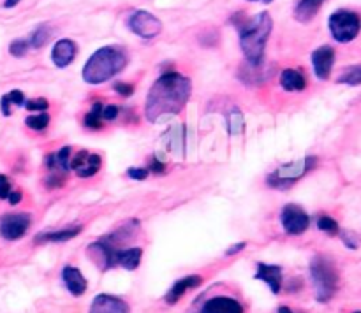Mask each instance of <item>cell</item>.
<instances>
[{"label": "cell", "mask_w": 361, "mask_h": 313, "mask_svg": "<svg viewBox=\"0 0 361 313\" xmlns=\"http://www.w3.org/2000/svg\"><path fill=\"white\" fill-rule=\"evenodd\" d=\"M190 79L178 72H166L152 84L145 106L148 122H161L168 116L180 115L190 97Z\"/></svg>", "instance_id": "cell-1"}, {"label": "cell", "mask_w": 361, "mask_h": 313, "mask_svg": "<svg viewBox=\"0 0 361 313\" xmlns=\"http://www.w3.org/2000/svg\"><path fill=\"white\" fill-rule=\"evenodd\" d=\"M231 23L235 25L240 35V48L245 55L247 63L261 65L264 58V48H267L268 37L274 28V21L268 13H259L254 18L243 16L238 13L231 18Z\"/></svg>", "instance_id": "cell-2"}, {"label": "cell", "mask_w": 361, "mask_h": 313, "mask_svg": "<svg viewBox=\"0 0 361 313\" xmlns=\"http://www.w3.org/2000/svg\"><path fill=\"white\" fill-rule=\"evenodd\" d=\"M127 65V53L120 46H104L88 58L83 67V79L90 84H101L115 77Z\"/></svg>", "instance_id": "cell-3"}, {"label": "cell", "mask_w": 361, "mask_h": 313, "mask_svg": "<svg viewBox=\"0 0 361 313\" xmlns=\"http://www.w3.org/2000/svg\"><path fill=\"white\" fill-rule=\"evenodd\" d=\"M310 278L316 288V299L319 302H328L338 290V271L331 259L324 255L314 257L310 262Z\"/></svg>", "instance_id": "cell-4"}, {"label": "cell", "mask_w": 361, "mask_h": 313, "mask_svg": "<svg viewBox=\"0 0 361 313\" xmlns=\"http://www.w3.org/2000/svg\"><path fill=\"white\" fill-rule=\"evenodd\" d=\"M316 164H317L316 157H305L302 158V160L289 162V164L281 165V167L275 169L271 174H268L267 181L271 189L286 190L289 189L296 179H300L303 174H307L310 169L316 167Z\"/></svg>", "instance_id": "cell-5"}, {"label": "cell", "mask_w": 361, "mask_h": 313, "mask_svg": "<svg viewBox=\"0 0 361 313\" xmlns=\"http://www.w3.org/2000/svg\"><path fill=\"white\" fill-rule=\"evenodd\" d=\"M331 35L338 42H351L358 37L361 30V20L356 13L348 9L335 11L328 21Z\"/></svg>", "instance_id": "cell-6"}, {"label": "cell", "mask_w": 361, "mask_h": 313, "mask_svg": "<svg viewBox=\"0 0 361 313\" xmlns=\"http://www.w3.org/2000/svg\"><path fill=\"white\" fill-rule=\"evenodd\" d=\"M127 27L141 39H154L162 30L161 20L148 11H134L127 20Z\"/></svg>", "instance_id": "cell-7"}, {"label": "cell", "mask_w": 361, "mask_h": 313, "mask_svg": "<svg viewBox=\"0 0 361 313\" xmlns=\"http://www.w3.org/2000/svg\"><path fill=\"white\" fill-rule=\"evenodd\" d=\"M281 224L291 236H300L309 229L310 218L298 204H286L281 211Z\"/></svg>", "instance_id": "cell-8"}, {"label": "cell", "mask_w": 361, "mask_h": 313, "mask_svg": "<svg viewBox=\"0 0 361 313\" xmlns=\"http://www.w3.org/2000/svg\"><path fill=\"white\" fill-rule=\"evenodd\" d=\"M118 250L120 248L115 243L109 241L108 238H102L88 246V255L102 271H108L116 266V253H118Z\"/></svg>", "instance_id": "cell-9"}, {"label": "cell", "mask_w": 361, "mask_h": 313, "mask_svg": "<svg viewBox=\"0 0 361 313\" xmlns=\"http://www.w3.org/2000/svg\"><path fill=\"white\" fill-rule=\"evenodd\" d=\"M32 224V218L28 213H13L4 215L0 218V236L7 241H16L23 238Z\"/></svg>", "instance_id": "cell-10"}, {"label": "cell", "mask_w": 361, "mask_h": 313, "mask_svg": "<svg viewBox=\"0 0 361 313\" xmlns=\"http://www.w3.org/2000/svg\"><path fill=\"white\" fill-rule=\"evenodd\" d=\"M101 155L88 153L87 150H81L80 153H76L71 158V169H74L80 178H90V176H95V172L101 169Z\"/></svg>", "instance_id": "cell-11"}, {"label": "cell", "mask_w": 361, "mask_h": 313, "mask_svg": "<svg viewBox=\"0 0 361 313\" xmlns=\"http://www.w3.org/2000/svg\"><path fill=\"white\" fill-rule=\"evenodd\" d=\"M88 313H130L129 305L123 299L109 294L95 295Z\"/></svg>", "instance_id": "cell-12"}, {"label": "cell", "mask_w": 361, "mask_h": 313, "mask_svg": "<svg viewBox=\"0 0 361 313\" xmlns=\"http://www.w3.org/2000/svg\"><path fill=\"white\" fill-rule=\"evenodd\" d=\"M335 63V51L331 46H321L312 53L314 72L319 79H328Z\"/></svg>", "instance_id": "cell-13"}, {"label": "cell", "mask_w": 361, "mask_h": 313, "mask_svg": "<svg viewBox=\"0 0 361 313\" xmlns=\"http://www.w3.org/2000/svg\"><path fill=\"white\" fill-rule=\"evenodd\" d=\"M201 283H203V278H201L200 274H189V276L180 278V280H176L175 283H173V287L169 288L168 294H166V302H168V305H176L187 292L200 287Z\"/></svg>", "instance_id": "cell-14"}, {"label": "cell", "mask_w": 361, "mask_h": 313, "mask_svg": "<svg viewBox=\"0 0 361 313\" xmlns=\"http://www.w3.org/2000/svg\"><path fill=\"white\" fill-rule=\"evenodd\" d=\"M201 313H243V306L242 302L228 295H217L204 302Z\"/></svg>", "instance_id": "cell-15"}, {"label": "cell", "mask_w": 361, "mask_h": 313, "mask_svg": "<svg viewBox=\"0 0 361 313\" xmlns=\"http://www.w3.org/2000/svg\"><path fill=\"white\" fill-rule=\"evenodd\" d=\"M256 280L264 281L274 294H279L282 288V267L274 266V264L259 262L257 264Z\"/></svg>", "instance_id": "cell-16"}, {"label": "cell", "mask_w": 361, "mask_h": 313, "mask_svg": "<svg viewBox=\"0 0 361 313\" xmlns=\"http://www.w3.org/2000/svg\"><path fill=\"white\" fill-rule=\"evenodd\" d=\"M76 44H74L71 39H60L55 46H53L51 51V60L56 67H67L73 63V60L76 58Z\"/></svg>", "instance_id": "cell-17"}, {"label": "cell", "mask_w": 361, "mask_h": 313, "mask_svg": "<svg viewBox=\"0 0 361 313\" xmlns=\"http://www.w3.org/2000/svg\"><path fill=\"white\" fill-rule=\"evenodd\" d=\"M62 280H63V285H66L67 290L71 292L73 295H81L87 292V278L83 276V273H81L78 267L74 266H66L62 269Z\"/></svg>", "instance_id": "cell-18"}, {"label": "cell", "mask_w": 361, "mask_h": 313, "mask_svg": "<svg viewBox=\"0 0 361 313\" xmlns=\"http://www.w3.org/2000/svg\"><path fill=\"white\" fill-rule=\"evenodd\" d=\"M80 232H81L80 225H74V227L59 229V231L41 232V234L35 236L34 241L35 243H63V241H69V239L76 238Z\"/></svg>", "instance_id": "cell-19"}, {"label": "cell", "mask_w": 361, "mask_h": 313, "mask_svg": "<svg viewBox=\"0 0 361 313\" xmlns=\"http://www.w3.org/2000/svg\"><path fill=\"white\" fill-rule=\"evenodd\" d=\"M141 257H143V250L137 248V246L118 250V253H116V266H122L127 271H134L140 267Z\"/></svg>", "instance_id": "cell-20"}, {"label": "cell", "mask_w": 361, "mask_h": 313, "mask_svg": "<svg viewBox=\"0 0 361 313\" xmlns=\"http://www.w3.org/2000/svg\"><path fill=\"white\" fill-rule=\"evenodd\" d=\"M281 84L288 91H302L307 88V77L296 69H286L281 74Z\"/></svg>", "instance_id": "cell-21"}, {"label": "cell", "mask_w": 361, "mask_h": 313, "mask_svg": "<svg viewBox=\"0 0 361 313\" xmlns=\"http://www.w3.org/2000/svg\"><path fill=\"white\" fill-rule=\"evenodd\" d=\"M324 0H300L295 7V18L302 23H309L317 13H319L321 6Z\"/></svg>", "instance_id": "cell-22"}, {"label": "cell", "mask_w": 361, "mask_h": 313, "mask_svg": "<svg viewBox=\"0 0 361 313\" xmlns=\"http://www.w3.org/2000/svg\"><path fill=\"white\" fill-rule=\"evenodd\" d=\"M102 122H104V120H102V104H101V102H95V104L92 106L90 111L85 115L83 123H85V127H87V129L99 130L102 127Z\"/></svg>", "instance_id": "cell-23"}, {"label": "cell", "mask_w": 361, "mask_h": 313, "mask_svg": "<svg viewBox=\"0 0 361 313\" xmlns=\"http://www.w3.org/2000/svg\"><path fill=\"white\" fill-rule=\"evenodd\" d=\"M49 37H51V28H49L48 25H39V27L30 34L28 44H30V48L39 49L49 41Z\"/></svg>", "instance_id": "cell-24"}, {"label": "cell", "mask_w": 361, "mask_h": 313, "mask_svg": "<svg viewBox=\"0 0 361 313\" xmlns=\"http://www.w3.org/2000/svg\"><path fill=\"white\" fill-rule=\"evenodd\" d=\"M25 123H27L28 129L41 132V130H44L46 127L49 125V115H46V113L42 111V113H37V115L27 116V118H25Z\"/></svg>", "instance_id": "cell-25"}, {"label": "cell", "mask_w": 361, "mask_h": 313, "mask_svg": "<svg viewBox=\"0 0 361 313\" xmlns=\"http://www.w3.org/2000/svg\"><path fill=\"white\" fill-rule=\"evenodd\" d=\"M243 125H245V122H243V115L238 111V109H235V111H233L228 118L229 134H233V136H238V134L243 132Z\"/></svg>", "instance_id": "cell-26"}, {"label": "cell", "mask_w": 361, "mask_h": 313, "mask_svg": "<svg viewBox=\"0 0 361 313\" xmlns=\"http://www.w3.org/2000/svg\"><path fill=\"white\" fill-rule=\"evenodd\" d=\"M337 81H338V83L351 84V87L361 84V65L351 67V69H348V70H345V72H342L341 77H338Z\"/></svg>", "instance_id": "cell-27"}, {"label": "cell", "mask_w": 361, "mask_h": 313, "mask_svg": "<svg viewBox=\"0 0 361 313\" xmlns=\"http://www.w3.org/2000/svg\"><path fill=\"white\" fill-rule=\"evenodd\" d=\"M317 227H319V231L326 232V234H330V236H335L341 232V227H338L337 220L331 217H326V215L317 218Z\"/></svg>", "instance_id": "cell-28"}, {"label": "cell", "mask_w": 361, "mask_h": 313, "mask_svg": "<svg viewBox=\"0 0 361 313\" xmlns=\"http://www.w3.org/2000/svg\"><path fill=\"white\" fill-rule=\"evenodd\" d=\"M28 48H30V44H28L27 39H16V41H13L9 44V53L13 56H16V58H21V56L27 55Z\"/></svg>", "instance_id": "cell-29"}, {"label": "cell", "mask_w": 361, "mask_h": 313, "mask_svg": "<svg viewBox=\"0 0 361 313\" xmlns=\"http://www.w3.org/2000/svg\"><path fill=\"white\" fill-rule=\"evenodd\" d=\"M23 106L28 109V111H37V113L46 111V109L49 108L46 98H32V101H25Z\"/></svg>", "instance_id": "cell-30"}, {"label": "cell", "mask_w": 361, "mask_h": 313, "mask_svg": "<svg viewBox=\"0 0 361 313\" xmlns=\"http://www.w3.org/2000/svg\"><path fill=\"white\" fill-rule=\"evenodd\" d=\"M118 115H120L118 106L115 104L102 106V120H104V122H115V120L118 118Z\"/></svg>", "instance_id": "cell-31"}, {"label": "cell", "mask_w": 361, "mask_h": 313, "mask_svg": "<svg viewBox=\"0 0 361 313\" xmlns=\"http://www.w3.org/2000/svg\"><path fill=\"white\" fill-rule=\"evenodd\" d=\"M66 172H51V174L46 178V186L48 189H59V186L63 185V181H66Z\"/></svg>", "instance_id": "cell-32"}, {"label": "cell", "mask_w": 361, "mask_h": 313, "mask_svg": "<svg viewBox=\"0 0 361 313\" xmlns=\"http://www.w3.org/2000/svg\"><path fill=\"white\" fill-rule=\"evenodd\" d=\"M113 90H115L118 95H122V97H130V95L134 94L133 84L122 83V81H118V83L113 84Z\"/></svg>", "instance_id": "cell-33"}, {"label": "cell", "mask_w": 361, "mask_h": 313, "mask_svg": "<svg viewBox=\"0 0 361 313\" xmlns=\"http://www.w3.org/2000/svg\"><path fill=\"white\" fill-rule=\"evenodd\" d=\"M148 169H143V167H130L127 169V176L133 179H140V181H143V179H147L148 176Z\"/></svg>", "instance_id": "cell-34"}, {"label": "cell", "mask_w": 361, "mask_h": 313, "mask_svg": "<svg viewBox=\"0 0 361 313\" xmlns=\"http://www.w3.org/2000/svg\"><path fill=\"white\" fill-rule=\"evenodd\" d=\"M11 181L7 179V176L0 174V199H7V196L11 193Z\"/></svg>", "instance_id": "cell-35"}, {"label": "cell", "mask_w": 361, "mask_h": 313, "mask_svg": "<svg viewBox=\"0 0 361 313\" xmlns=\"http://www.w3.org/2000/svg\"><path fill=\"white\" fill-rule=\"evenodd\" d=\"M7 98H9L11 104H14V106L25 104V95H23V91H20V90L9 91V94H7Z\"/></svg>", "instance_id": "cell-36"}, {"label": "cell", "mask_w": 361, "mask_h": 313, "mask_svg": "<svg viewBox=\"0 0 361 313\" xmlns=\"http://www.w3.org/2000/svg\"><path fill=\"white\" fill-rule=\"evenodd\" d=\"M148 171H152L154 174H162L166 171V164L164 162L157 160V158H152L150 164H148Z\"/></svg>", "instance_id": "cell-37"}, {"label": "cell", "mask_w": 361, "mask_h": 313, "mask_svg": "<svg viewBox=\"0 0 361 313\" xmlns=\"http://www.w3.org/2000/svg\"><path fill=\"white\" fill-rule=\"evenodd\" d=\"M341 236H342V241L345 243V246H348V248H358V245L360 243L356 241L355 239V236L351 234V232H341Z\"/></svg>", "instance_id": "cell-38"}, {"label": "cell", "mask_w": 361, "mask_h": 313, "mask_svg": "<svg viewBox=\"0 0 361 313\" xmlns=\"http://www.w3.org/2000/svg\"><path fill=\"white\" fill-rule=\"evenodd\" d=\"M23 199V196H21V192H18V190H11V193L7 196V200H9V204H18L20 200Z\"/></svg>", "instance_id": "cell-39"}, {"label": "cell", "mask_w": 361, "mask_h": 313, "mask_svg": "<svg viewBox=\"0 0 361 313\" xmlns=\"http://www.w3.org/2000/svg\"><path fill=\"white\" fill-rule=\"evenodd\" d=\"M0 108H2L4 116H9L11 115V102H9V98H7V95H4L2 101H0Z\"/></svg>", "instance_id": "cell-40"}, {"label": "cell", "mask_w": 361, "mask_h": 313, "mask_svg": "<svg viewBox=\"0 0 361 313\" xmlns=\"http://www.w3.org/2000/svg\"><path fill=\"white\" fill-rule=\"evenodd\" d=\"M245 243H236V245H233L231 248L228 250V252H226V255H235V253H240L242 252L243 248H245Z\"/></svg>", "instance_id": "cell-41"}, {"label": "cell", "mask_w": 361, "mask_h": 313, "mask_svg": "<svg viewBox=\"0 0 361 313\" xmlns=\"http://www.w3.org/2000/svg\"><path fill=\"white\" fill-rule=\"evenodd\" d=\"M21 0H6V2H4V7H6V9H11V7L18 6Z\"/></svg>", "instance_id": "cell-42"}, {"label": "cell", "mask_w": 361, "mask_h": 313, "mask_svg": "<svg viewBox=\"0 0 361 313\" xmlns=\"http://www.w3.org/2000/svg\"><path fill=\"white\" fill-rule=\"evenodd\" d=\"M277 313H293V309L288 308V306H281V308L277 309Z\"/></svg>", "instance_id": "cell-43"}, {"label": "cell", "mask_w": 361, "mask_h": 313, "mask_svg": "<svg viewBox=\"0 0 361 313\" xmlns=\"http://www.w3.org/2000/svg\"><path fill=\"white\" fill-rule=\"evenodd\" d=\"M250 2H264V4H270V2H274V0H250Z\"/></svg>", "instance_id": "cell-44"}, {"label": "cell", "mask_w": 361, "mask_h": 313, "mask_svg": "<svg viewBox=\"0 0 361 313\" xmlns=\"http://www.w3.org/2000/svg\"><path fill=\"white\" fill-rule=\"evenodd\" d=\"M353 313H361V312H353Z\"/></svg>", "instance_id": "cell-45"}]
</instances>
